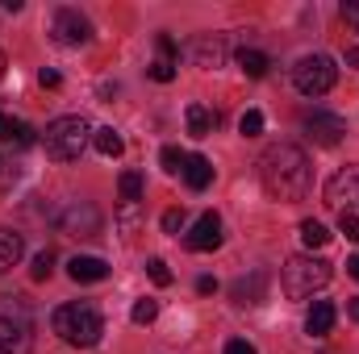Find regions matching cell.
Segmentation results:
<instances>
[{
	"instance_id": "cell-1",
	"label": "cell",
	"mask_w": 359,
	"mask_h": 354,
	"mask_svg": "<svg viewBox=\"0 0 359 354\" xmlns=\"http://www.w3.org/2000/svg\"><path fill=\"white\" fill-rule=\"evenodd\" d=\"M259 183L271 200H305L309 196V183H313V167H309V155L292 142H276L259 155Z\"/></svg>"
},
{
	"instance_id": "cell-2",
	"label": "cell",
	"mask_w": 359,
	"mask_h": 354,
	"mask_svg": "<svg viewBox=\"0 0 359 354\" xmlns=\"http://www.w3.org/2000/svg\"><path fill=\"white\" fill-rule=\"evenodd\" d=\"M50 325H55V334H59L67 346H80V351L96 346L100 334H104L100 313H96L92 304H84V300H76V304H59L55 317H50Z\"/></svg>"
},
{
	"instance_id": "cell-3",
	"label": "cell",
	"mask_w": 359,
	"mask_h": 354,
	"mask_svg": "<svg viewBox=\"0 0 359 354\" xmlns=\"http://www.w3.org/2000/svg\"><path fill=\"white\" fill-rule=\"evenodd\" d=\"M88 142H92V125L84 117H55L42 134L46 159H55V163H76Z\"/></svg>"
},
{
	"instance_id": "cell-4",
	"label": "cell",
	"mask_w": 359,
	"mask_h": 354,
	"mask_svg": "<svg viewBox=\"0 0 359 354\" xmlns=\"http://www.w3.org/2000/svg\"><path fill=\"white\" fill-rule=\"evenodd\" d=\"M280 283H284V296L305 300V296H313V292H322L330 283V263L313 259V255H292L280 267Z\"/></svg>"
},
{
	"instance_id": "cell-5",
	"label": "cell",
	"mask_w": 359,
	"mask_h": 354,
	"mask_svg": "<svg viewBox=\"0 0 359 354\" xmlns=\"http://www.w3.org/2000/svg\"><path fill=\"white\" fill-rule=\"evenodd\" d=\"M334 80H339V67H334L330 55H305V59L292 67V84H297L301 96H309V100L326 96V92L334 88Z\"/></svg>"
},
{
	"instance_id": "cell-6",
	"label": "cell",
	"mask_w": 359,
	"mask_h": 354,
	"mask_svg": "<svg viewBox=\"0 0 359 354\" xmlns=\"http://www.w3.org/2000/svg\"><path fill=\"white\" fill-rule=\"evenodd\" d=\"M326 204L339 213H359V167H343L326 183Z\"/></svg>"
},
{
	"instance_id": "cell-7",
	"label": "cell",
	"mask_w": 359,
	"mask_h": 354,
	"mask_svg": "<svg viewBox=\"0 0 359 354\" xmlns=\"http://www.w3.org/2000/svg\"><path fill=\"white\" fill-rule=\"evenodd\" d=\"M305 134L318 146H339L347 138V121L334 117V113H326V108H313V113H305Z\"/></svg>"
},
{
	"instance_id": "cell-8",
	"label": "cell",
	"mask_w": 359,
	"mask_h": 354,
	"mask_svg": "<svg viewBox=\"0 0 359 354\" xmlns=\"http://www.w3.org/2000/svg\"><path fill=\"white\" fill-rule=\"evenodd\" d=\"M55 38L63 46H84V42H92V21L80 8H59L55 13Z\"/></svg>"
},
{
	"instance_id": "cell-9",
	"label": "cell",
	"mask_w": 359,
	"mask_h": 354,
	"mask_svg": "<svg viewBox=\"0 0 359 354\" xmlns=\"http://www.w3.org/2000/svg\"><path fill=\"white\" fill-rule=\"evenodd\" d=\"M184 246L196 250V255L217 250V246H222V217H217V213H201V217L192 221V229L184 234Z\"/></svg>"
},
{
	"instance_id": "cell-10",
	"label": "cell",
	"mask_w": 359,
	"mask_h": 354,
	"mask_svg": "<svg viewBox=\"0 0 359 354\" xmlns=\"http://www.w3.org/2000/svg\"><path fill=\"white\" fill-rule=\"evenodd\" d=\"M192 59H196V67H205V71L222 67V63L230 59V42H226V34H201V38L192 42Z\"/></svg>"
},
{
	"instance_id": "cell-11",
	"label": "cell",
	"mask_w": 359,
	"mask_h": 354,
	"mask_svg": "<svg viewBox=\"0 0 359 354\" xmlns=\"http://www.w3.org/2000/svg\"><path fill=\"white\" fill-rule=\"evenodd\" d=\"M59 225H63V234H76V238H92L96 229H100V213L92 208L88 200H80V204H72L63 217H59Z\"/></svg>"
},
{
	"instance_id": "cell-12",
	"label": "cell",
	"mask_w": 359,
	"mask_h": 354,
	"mask_svg": "<svg viewBox=\"0 0 359 354\" xmlns=\"http://www.w3.org/2000/svg\"><path fill=\"white\" fill-rule=\"evenodd\" d=\"M29 351V325L0 317V354H25Z\"/></svg>"
},
{
	"instance_id": "cell-13",
	"label": "cell",
	"mask_w": 359,
	"mask_h": 354,
	"mask_svg": "<svg viewBox=\"0 0 359 354\" xmlns=\"http://www.w3.org/2000/svg\"><path fill=\"white\" fill-rule=\"evenodd\" d=\"M67 275H72L76 283H96V279H104V275H109V263H104V259H96V255H76V259L67 263Z\"/></svg>"
},
{
	"instance_id": "cell-14",
	"label": "cell",
	"mask_w": 359,
	"mask_h": 354,
	"mask_svg": "<svg viewBox=\"0 0 359 354\" xmlns=\"http://www.w3.org/2000/svg\"><path fill=\"white\" fill-rule=\"evenodd\" d=\"M184 121H188V134H192V138H209V134H213V125H217V113H213L209 104L192 100V104L184 108Z\"/></svg>"
},
{
	"instance_id": "cell-15",
	"label": "cell",
	"mask_w": 359,
	"mask_h": 354,
	"mask_svg": "<svg viewBox=\"0 0 359 354\" xmlns=\"http://www.w3.org/2000/svg\"><path fill=\"white\" fill-rule=\"evenodd\" d=\"M184 183H188L192 192H205V187L213 183V163H209L205 155H188V159H184Z\"/></svg>"
},
{
	"instance_id": "cell-16",
	"label": "cell",
	"mask_w": 359,
	"mask_h": 354,
	"mask_svg": "<svg viewBox=\"0 0 359 354\" xmlns=\"http://www.w3.org/2000/svg\"><path fill=\"white\" fill-rule=\"evenodd\" d=\"M334 304L330 300H313V309H309V317H305V330L313 334V338H326L330 330H334Z\"/></svg>"
},
{
	"instance_id": "cell-17",
	"label": "cell",
	"mask_w": 359,
	"mask_h": 354,
	"mask_svg": "<svg viewBox=\"0 0 359 354\" xmlns=\"http://www.w3.org/2000/svg\"><path fill=\"white\" fill-rule=\"evenodd\" d=\"M21 255H25V238L17 229H0V275L21 263Z\"/></svg>"
},
{
	"instance_id": "cell-18",
	"label": "cell",
	"mask_w": 359,
	"mask_h": 354,
	"mask_svg": "<svg viewBox=\"0 0 359 354\" xmlns=\"http://www.w3.org/2000/svg\"><path fill=\"white\" fill-rule=\"evenodd\" d=\"M0 142H8V146H34V129L25 121L8 117V113H0Z\"/></svg>"
},
{
	"instance_id": "cell-19",
	"label": "cell",
	"mask_w": 359,
	"mask_h": 354,
	"mask_svg": "<svg viewBox=\"0 0 359 354\" xmlns=\"http://www.w3.org/2000/svg\"><path fill=\"white\" fill-rule=\"evenodd\" d=\"M92 146H96L104 159H117V155L126 150V138H121L113 125H100V129H92Z\"/></svg>"
},
{
	"instance_id": "cell-20",
	"label": "cell",
	"mask_w": 359,
	"mask_h": 354,
	"mask_svg": "<svg viewBox=\"0 0 359 354\" xmlns=\"http://www.w3.org/2000/svg\"><path fill=\"white\" fill-rule=\"evenodd\" d=\"M264 288H268V275L255 271L251 279H238V283H234V300H238V304H259V300H264Z\"/></svg>"
},
{
	"instance_id": "cell-21",
	"label": "cell",
	"mask_w": 359,
	"mask_h": 354,
	"mask_svg": "<svg viewBox=\"0 0 359 354\" xmlns=\"http://www.w3.org/2000/svg\"><path fill=\"white\" fill-rule=\"evenodd\" d=\"M234 59H238L243 76H251V80H264V76H268V67H271L268 55H264V50H251V46H243V50H238Z\"/></svg>"
},
{
	"instance_id": "cell-22",
	"label": "cell",
	"mask_w": 359,
	"mask_h": 354,
	"mask_svg": "<svg viewBox=\"0 0 359 354\" xmlns=\"http://www.w3.org/2000/svg\"><path fill=\"white\" fill-rule=\"evenodd\" d=\"M117 192H121V204H138V200H142V176H138V171H121Z\"/></svg>"
},
{
	"instance_id": "cell-23",
	"label": "cell",
	"mask_w": 359,
	"mask_h": 354,
	"mask_svg": "<svg viewBox=\"0 0 359 354\" xmlns=\"http://www.w3.org/2000/svg\"><path fill=\"white\" fill-rule=\"evenodd\" d=\"M301 242H305L309 250H318V246H326V242H330V229H326L322 221H313V217H309V221H301Z\"/></svg>"
},
{
	"instance_id": "cell-24",
	"label": "cell",
	"mask_w": 359,
	"mask_h": 354,
	"mask_svg": "<svg viewBox=\"0 0 359 354\" xmlns=\"http://www.w3.org/2000/svg\"><path fill=\"white\" fill-rule=\"evenodd\" d=\"M238 134H243V138H259V134H264V113H259V108H247L243 121H238Z\"/></svg>"
},
{
	"instance_id": "cell-25",
	"label": "cell",
	"mask_w": 359,
	"mask_h": 354,
	"mask_svg": "<svg viewBox=\"0 0 359 354\" xmlns=\"http://www.w3.org/2000/svg\"><path fill=\"white\" fill-rule=\"evenodd\" d=\"M130 317H134V325H151V321L159 317V304H155V300H138V304L130 309Z\"/></svg>"
},
{
	"instance_id": "cell-26",
	"label": "cell",
	"mask_w": 359,
	"mask_h": 354,
	"mask_svg": "<svg viewBox=\"0 0 359 354\" xmlns=\"http://www.w3.org/2000/svg\"><path fill=\"white\" fill-rule=\"evenodd\" d=\"M50 271H55V255L50 250H42V255H34V267H29V275L42 283V279H50Z\"/></svg>"
},
{
	"instance_id": "cell-27",
	"label": "cell",
	"mask_w": 359,
	"mask_h": 354,
	"mask_svg": "<svg viewBox=\"0 0 359 354\" xmlns=\"http://www.w3.org/2000/svg\"><path fill=\"white\" fill-rule=\"evenodd\" d=\"M151 80H155V84H172V80H176V63H172V59H155V63H151Z\"/></svg>"
},
{
	"instance_id": "cell-28",
	"label": "cell",
	"mask_w": 359,
	"mask_h": 354,
	"mask_svg": "<svg viewBox=\"0 0 359 354\" xmlns=\"http://www.w3.org/2000/svg\"><path fill=\"white\" fill-rule=\"evenodd\" d=\"M184 159H188V155H180L176 146H163V155H159V163H163L168 176H180V171H184Z\"/></svg>"
},
{
	"instance_id": "cell-29",
	"label": "cell",
	"mask_w": 359,
	"mask_h": 354,
	"mask_svg": "<svg viewBox=\"0 0 359 354\" xmlns=\"http://www.w3.org/2000/svg\"><path fill=\"white\" fill-rule=\"evenodd\" d=\"M339 234H347L359 246V213H339Z\"/></svg>"
},
{
	"instance_id": "cell-30",
	"label": "cell",
	"mask_w": 359,
	"mask_h": 354,
	"mask_svg": "<svg viewBox=\"0 0 359 354\" xmlns=\"http://www.w3.org/2000/svg\"><path fill=\"white\" fill-rule=\"evenodd\" d=\"M147 275H151L159 288H168V283H172V271H168V263H163V259H151V263H147Z\"/></svg>"
},
{
	"instance_id": "cell-31",
	"label": "cell",
	"mask_w": 359,
	"mask_h": 354,
	"mask_svg": "<svg viewBox=\"0 0 359 354\" xmlns=\"http://www.w3.org/2000/svg\"><path fill=\"white\" fill-rule=\"evenodd\" d=\"M117 225H121L126 234H134V225H138V204H121V213H117Z\"/></svg>"
},
{
	"instance_id": "cell-32",
	"label": "cell",
	"mask_w": 359,
	"mask_h": 354,
	"mask_svg": "<svg viewBox=\"0 0 359 354\" xmlns=\"http://www.w3.org/2000/svg\"><path fill=\"white\" fill-rule=\"evenodd\" d=\"M184 229V208H168L163 213V234H180Z\"/></svg>"
},
{
	"instance_id": "cell-33",
	"label": "cell",
	"mask_w": 359,
	"mask_h": 354,
	"mask_svg": "<svg viewBox=\"0 0 359 354\" xmlns=\"http://www.w3.org/2000/svg\"><path fill=\"white\" fill-rule=\"evenodd\" d=\"M159 50H163V59H172V63H176L180 46H176V38H172V34H159Z\"/></svg>"
},
{
	"instance_id": "cell-34",
	"label": "cell",
	"mask_w": 359,
	"mask_h": 354,
	"mask_svg": "<svg viewBox=\"0 0 359 354\" xmlns=\"http://www.w3.org/2000/svg\"><path fill=\"white\" fill-rule=\"evenodd\" d=\"M38 84H42V88H59L63 80H59V71H50V67H42V71H38Z\"/></svg>"
},
{
	"instance_id": "cell-35",
	"label": "cell",
	"mask_w": 359,
	"mask_h": 354,
	"mask_svg": "<svg viewBox=\"0 0 359 354\" xmlns=\"http://www.w3.org/2000/svg\"><path fill=\"white\" fill-rule=\"evenodd\" d=\"M343 21H351L355 34H359V0H347V4H343Z\"/></svg>"
},
{
	"instance_id": "cell-36",
	"label": "cell",
	"mask_w": 359,
	"mask_h": 354,
	"mask_svg": "<svg viewBox=\"0 0 359 354\" xmlns=\"http://www.w3.org/2000/svg\"><path fill=\"white\" fill-rule=\"evenodd\" d=\"M226 354H255V346L243 342V338H234V342H226Z\"/></svg>"
},
{
	"instance_id": "cell-37",
	"label": "cell",
	"mask_w": 359,
	"mask_h": 354,
	"mask_svg": "<svg viewBox=\"0 0 359 354\" xmlns=\"http://www.w3.org/2000/svg\"><path fill=\"white\" fill-rule=\"evenodd\" d=\"M196 292H201V296H209V292H217V279H209V275H201V279H196Z\"/></svg>"
},
{
	"instance_id": "cell-38",
	"label": "cell",
	"mask_w": 359,
	"mask_h": 354,
	"mask_svg": "<svg viewBox=\"0 0 359 354\" xmlns=\"http://www.w3.org/2000/svg\"><path fill=\"white\" fill-rule=\"evenodd\" d=\"M347 275H351V279H359V255H355V259H347Z\"/></svg>"
},
{
	"instance_id": "cell-39",
	"label": "cell",
	"mask_w": 359,
	"mask_h": 354,
	"mask_svg": "<svg viewBox=\"0 0 359 354\" xmlns=\"http://www.w3.org/2000/svg\"><path fill=\"white\" fill-rule=\"evenodd\" d=\"M347 63H351V67H359V46H351V50H347Z\"/></svg>"
},
{
	"instance_id": "cell-40",
	"label": "cell",
	"mask_w": 359,
	"mask_h": 354,
	"mask_svg": "<svg viewBox=\"0 0 359 354\" xmlns=\"http://www.w3.org/2000/svg\"><path fill=\"white\" fill-rule=\"evenodd\" d=\"M347 313H351V321H359V300H351V309H347Z\"/></svg>"
},
{
	"instance_id": "cell-41",
	"label": "cell",
	"mask_w": 359,
	"mask_h": 354,
	"mask_svg": "<svg viewBox=\"0 0 359 354\" xmlns=\"http://www.w3.org/2000/svg\"><path fill=\"white\" fill-rule=\"evenodd\" d=\"M0 80H4V50H0Z\"/></svg>"
}]
</instances>
